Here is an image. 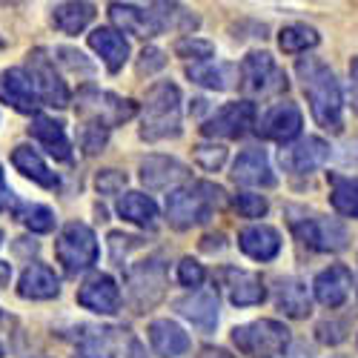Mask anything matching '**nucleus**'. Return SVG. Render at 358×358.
Segmentation results:
<instances>
[{
	"instance_id": "f257e3e1",
	"label": "nucleus",
	"mask_w": 358,
	"mask_h": 358,
	"mask_svg": "<svg viewBox=\"0 0 358 358\" xmlns=\"http://www.w3.org/2000/svg\"><path fill=\"white\" fill-rule=\"evenodd\" d=\"M295 72L301 78L304 95L310 101V109H313V117L318 121V127L330 129V132H341L344 101H341V86H338L333 69L324 61H318V57H301Z\"/></svg>"
},
{
	"instance_id": "f03ea898",
	"label": "nucleus",
	"mask_w": 358,
	"mask_h": 358,
	"mask_svg": "<svg viewBox=\"0 0 358 358\" xmlns=\"http://www.w3.org/2000/svg\"><path fill=\"white\" fill-rule=\"evenodd\" d=\"M224 203V189L213 181H192L166 195V218L175 229H192L206 224Z\"/></svg>"
},
{
	"instance_id": "7ed1b4c3",
	"label": "nucleus",
	"mask_w": 358,
	"mask_h": 358,
	"mask_svg": "<svg viewBox=\"0 0 358 358\" xmlns=\"http://www.w3.org/2000/svg\"><path fill=\"white\" fill-rule=\"evenodd\" d=\"M181 135V92L169 80H161L149 86L143 101V127L141 138L155 143Z\"/></svg>"
},
{
	"instance_id": "20e7f679",
	"label": "nucleus",
	"mask_w": 358,
	"mask_h": 358,
	"mask_svg": "<svg viewBox=\"0 0 358 358\" xmlns=\"http://www.w3.org/2000/svg\"><path fill=\"white\" fill-rule=\"evenodd\" d=\"M55 255L61 261L66 275L86 273L89 266L98 261V238H95L92 227H86L80 221L66 224L55 241Z\"/></svg>"
},
{
	"instance_id": "39448f33",
	"label": "nucleus",
	"mask_w": 358,
	"mask_h": 358,
	"mask_svg": "<svg viewBox=\"0 0 358 358\" xmlns=\"http://www.w3.org/2000/svg\"><path fill=\"white\" fill-rule=\"evenodd\" d=\"M232 341L247 355H278L289 347V330L278 321L261 318V321H252V324L235 327Z\"/></svg>"
},
{
	"instance_id": "423d86ee",
	"label": "nucleus",
	"mask_w": 358,
	"mask_h": 358,
	"mask_svg": "<svg viewBox=\"0 0 358 358\" xmlns=\"http://www.w3.org/2000/svg\"><path fill=\"white\" fill-rule=\"evenodd\" d=\"M78 112L86 117V121H98L103 127H117V124H127L129 117H135L138 106L135 101H127V98H117L112 92H98L95 86H86L78 92V101H75Z\"/></svg>"
},
{
	"instance_id": "0eeeda50",
	"label": "nucleus",
	"mask_w": 358,
	"mask_h": 358,
	"mask_svg": "<svg viewBox=\"0 0 358 358\" xmlns=\"http://www.w3.org/2000/svg\"><path fill=\"white\" fill-rule=\"evenodd\" d=\"M289 227L298 241L315 252H341L350 241L344 224H338L336 218L304 215V218H289Z\"/></svg>"
},
{
	"instance_id": "6e6552de",
	"label": "nucleus",
	"mask_w": 358,
	"mask_h": 358,
	"mask_svg": "<svg viewBox=\"0 0 358 358\" xmlns=\"http://www.w3.org/2000/svg\"><path fill=\"white\" fill-rule=\"evenodd\" d=\"M127 287H129V301L138 313H146L149 307H155L164 289H166V266L158 258H146L141 264H135L129 275H127Z\"/></svg>"
},
{
	"instance_id": "1a4fd4ad",
	"label": "nucleus",
	"mask_w": 358,
	"mask_h": 358,
	"mask_svg": "<svg viewBox=\"0 0 358 358\" xmlns=\"http://www.w3.org/2000/svg\"><path fill=\"white\" fill-rule=\"evenodd\" d=\"M26 75H29V80H32V89H35V95H38L41 103L57 106V109L69 103V89H66L64 78L57 75L55 61L43 49L29 52V57H26Z\"/></svg>"
},
{
	"instance_id": "9d476101",
	"label": "nucleus",
	"mask_w": 358,
	"mask_h": 358,
	"mask_svg": "<svg viewBox=\"0 0 358 358\" xmlns=\"http://www.w3.org/2000/svg\"><path fill=\"white\" fill-rule=\"evenodd\" d=\"M238 78H241V89L250 95H275L287 89V75L275 66L270 52H250L241 61Z\"/></svg>"
},
{
	"instance_id": "9b49d317",
	"label": "nucleus",
	"mask_w": 358,
	"mask_h": 358,
	"mask_svg": "<svg viewBox=\"0 0 358 358\" xmlns=\"http://www.w3.org/2000/svg\"><path fill=\"white\" fill-rule=\"evenodd\" d=\"M278 161H281L284 172H289V175H313L315 169H321L330 161V143L315 135L298 138V141L281 146Z\"/></svg>"
},
{
	"instance_id": "f8f14e48",
	"label": "nucleus",
	"mask_w": 358,
	"mask_h": 358,
	"mask_svg": "<svg viewBox=\"0 0 358 358\" xmlns=\"http://www.w3.org/2000/svg\"><path fill=\"white\" fill-rule=\"evenodd\" d=\"M250 127H255V103L252 101H235L221 106L215 115H210L203 121L201 132L206 138H244L250 132Z\"/></svg>"
},
{
	"instance_id": "ddd939ff",
	"label": "nucleus",
	"mask_w": 358,
	"mask_h": 358,
	"mask_svg": "<svg viewBox=\"0 0 358 358\" xmlns=\"http://www.w3.org/2000/svg\"><path fill=\"white\" fill-rule=\"evenodd\" d=\"M301 124H304V117H301V109H298L295 103H275L270 106L261 117H258V124H255V132L266 141H278V143H289L295 141L298 135H301Z\"/></svg>"
},
{
	"instance_id": "4468645a",
	"label": "nucleus",
	"mask_w": 358,
	"mask_h": 358,
	"mask_svg": "<svg viewBox=\"0 0 358 358\" xmlns=\"http://www.w3.org/2000/svg\"><path fill=\"white\" fill-rule=\"evenodd\" d=\"M78 304L98 315H115L121 310V289H117L112 275H89L78 289Z\"/></svg>"
},
{
	"instance_id": "2eb2a0df",
	"label": "nucleus",
	"mask_w": 358,
	"mask_h": 358,
	"mask_svg": "<svg viewBox=\"0 0 358 358\" xmlns=\"http://www.w3.org/2000/svg\"><path fill=\"white\" fill-rule=\"evenodd\" d=\"M178 315H184L201 333H213L218 324V295L210 289H195L192 295H184L175 301Z\"/></svg>"
},
{
	"instance_id": "dca6fc26",
	"label": "nucleus",
	"mask_w": 358,
	"mask_h": 358,
	"mask_svg": "<svg viewBox=\"0 0 358 358\" xmlns=\"http://www.w3.org/2000/svg\"><path fill=\"white\" fill-rule=\"evenodd\" d=\"M352 289V273L347 270L344 264H333L327 266V270H321L313 281V292H315V301L324 304V307H341L347 301V295Z\"/></svg>"
},
{
	"instance_id": "f3484780",
	"label": "nucleus",
	"mask_w": 358,
	"mask_h": 358,
	"mask_svg": "<svg viewBox=\"0 0 358 358\" xmlns=\"http://www.w3.org/2000/svg\"><path fill=\"white\" fill-rule=\"evenodd\" d=\"M0 101L6 106H12L15 112H23V115H32L41 106L35 89H32V80H29V75L23 69L0 72Z\"/></svg>"
},
{
	"instance_id": "a211bd4d",
	"label": "nucleus",
	"mask_w": 358,
	"mask_h": 358,
	"mask_svg": "<svg viewBox=\"0 0 358 358\" xmlns=\"http://www.w3.org/2000/svg\"><path fill=\"white\" fill-rule=\"evenodd\" d=\"M232 178L244 187H275V172L264 149H244L232 164Z\"/></svg>"
},
{
	"instance_id": "6ab92c4d",
	"label": "nucleus",
	"mask_w": 358,
	"mask_h": 358,
	"mask_svg": "<svg viewBox=\"0 0 358 358\" xmlns=\"http://www.w3.org/2000/svg\"><path fill=\"white\" fill-rule=\"evenodd\" d=\"M109 17L112 23L121 29L127 35H138V38H155L161 32L158 26V17L149 9H141V6H132V3H109Z\"/></svg>"
},
{
	"instance_id": "aec40b11",
	"label": "nucleus",
	"mask_w": 358,
	"mask_h": 358,
	"mask_svg": "<svg viewBox=\"0 0 358 358\" xmlns=\"http://www.w3.org/2000/svg\"><path fill=\"white\" fill-rule=\"evenodd\" d=\"M221 281L227 287V295L235 307H255L266 298V289L261 284V278L255 273L247 270H235V266H227L221 273Z\"/></svg>"
},
{
	"instance_id": "412c9836",
	"label": "nucleus",
	"mask_w": 358,
	"mask_h": 358,
	"mask_svg": "<svg viewBox=\"0 0 358 358\" xmlns=\"http://www.w3.org/2000/svg\"><path fill=\"white\" fill-rule=\"evenodd\" d=\"M189 178V169L175 161V158H166V155H152L141 164V181L149 187V189H169L175 184H181Z\"/></svg>"
},
{
	"instance_id": "4be33fe9",
	"label": "nucleus",
	"mask_w": 358,
	"mask_h": 358,
	"mask_svg": "<svg viewBox=\"0 0 358 358\" xmlns=\"http://www.w3.org/2000/svg\"><path fill=\"white\" fill-rule=\"evenodd\" d=\"M146 336H149V344H152L155 355L161 358H178L189 350V336L184 333V327H178L169 318H155L149 324Z\"/></svg>"
},
{
	"instance_id": "5701e85b",
	"label": "nucleus",
	"mask_w": 358,
	"mask_h": 358,
	"mask_svg": "<svg viewBox=\"0 0 358 358\" xmlns=\"http://www.w3.org/2000/svg\"><path fill=\"white\" fill-rule=\"evenodd\" d=\"M238 247H241L244 255H250L255 261H273L281 252V235H278V229L266 227V224H252L238 232Z\"/></svg>"
},
{
	"instance_id": "b1692460",
	"label": "nucleus",
	"mask_w": 358,
	"mask_h": 358,
	"mask_svg": "<svg viewBox=\"0 0 358 358\" xmlns=\"http://www.w3.org/2000/svg\"><path fill=\"white\" fill-rule=\"evenodd\" d=\"M29 135H32L55 161H72V143H69L66 129H64L61 121L46 117V115H38L32 121V127H29Z\"/></svg>"
},
{
	"instance_id": "393cba45",
	"label": "nucleus",
	"mask_w": 358,
	"mask_h": 358,
	"mask_svg": "<svg viewBox=\"0 0 358 358\" xmlns=\"http://www.w3.org/2000/svg\"><path fill=\"white\" fill-rule=\"evenodd\" d=\"M89 46L101 55V61L106 64L109 72H121L124 64L129 61V43L117 29H109V26L95 29V32L89 35Z\"/></svg>"
},
{
	"instance_id": "a878e982",
	"label": "nucleus",
	"mask_w": 358,
	"mask_h": 358,
	"mask_svg": "<svg viewBox=\"0 0 358 358\" xmlns=\"http://www.w3.org/2000/svg\"><path fill=\"white\" fill-rule=\"evenodd\" d=\"M17 292L20 298H29V301H49V298H57V292H61V281L46 264H32L23 270Z\"/></svg>"
},
{
	"instance_id": "bb28decb",
	"label": "nucleus",
	"mask_w": 358,
	"mask_h": 358,
	"mask_svg": "<svg viewBox=\"0 0 358 358\" xmlns=\"http://www.w3.org/2000/svg\"><path fill=\"white\" fill-rule=\"evenodd\" d=\"M12 164L20 175H26L29 181H35L46 189H55L57 187V175L46 166V161L38 155V149L32 146H15V152H12Z\"/></svg>"
},
{
	"instance_id": "cd10ccee",
	"label": "nucleus",
	"mask_w": 358,
	"mask_h": 358,
	"mask_svg": "<svg viewBox=\"0 0 358 358\" xmlns=\"http://www.w3.org/2000/svg\"><path fill=\"white\" fill-rule=\"evenodd\" d=\"M275 301H278V310H281L284 315H289V318H307L310 310H313L307 284L298 281V278H281V281H278Z\"/></svg>"
},
{
	"instance_id": "c85d7f7f",
	"label": "nucleus",
	"mask_w": 358,
	"mask_h": 358,
	"mask_svg": "<svg viewBox=\"0 0 358 358\" xmlns=\"http://www.w3.org/2000/svg\"><path fill=\"white\" fill-rule=\"evenodd\" d=\"M187 78L198 86L206 89H215V92H224V89L235 86L238 80V66L232 64H215V61H206V64H192L187 66Z\"/></svg>"
},
{
	"instance_id": "c756f323",
	"label": "nucleus",
	"mask_w": 358,
	"mask_h": 358,
	"mask_svg": "<svg viewBox=\"0 0 358 358\" xmlns=\"http://www.w3.org/2000/svg\"><path fill=\"white\" fill-rule=\"evenodd\" d=\"M117 215L135 227L152 229L158 224V203L143 192H127L121 201H117Z\"/></svg>"
},
{
	"instance_id": "7c9ffc66",
	"label": "nucleus",
	"mask_w": 358,
	"mask_h": 358,
	"mask_svg": "<svg viewBox=\"0 0 358 358\" xmlns=\"http://www.w3.org/2000/svg\"><path fill=\"white\" fill-rule=\"evenodd\" d=\"M95 6L92 3H57L52 9V23L61 29L64 35H78L92 23Z\"/></svg>"
},
{
	"instance_id": "2f4dec72",
	"label": "nucleus",
	"mask_w": 358,
	"mask_h": 358,
	"mask_svg": "<svg viewBox=\"0 0 358 358\" xmlns=\"http://www.w3.org/2000/svg\"><path fill=\"white\" fill-rule=\"evenodd\" d=\"M330 203L333 210L347 215V218H358V178L352 175H330Z\"/></svg>"
},
{
	"instance_id": "473e14b6",
	"label": "nucleus",
	"mask_w": 358,
	"mask_h": 358,
	"mask_svg": "<svg viewBox=\"0 0 358 358\" xmlns=\"http://www.w3.org/2000/svg\"><path fill=\"white\" fill-rule=\"evenodd\" d=\"M318 32L307 23H292V26H284L281 35H278V46L289 55H298V52H307L313 46H318Z\"/></svg>"
},
{
	"instance_id": "72a5a7b5",
	"label": "nucleus",
	"mask_w": 358,
	"mask_h": 358,
	"mask_svg": "<svg viewBox=\"0 0 358 358\" xmlns=\"http://www.w3.org/2000/svg\"><path fill=\"white\" fill-rule=\"evenodd\" d=\"M175 55L178 57H187V61L192 57V61H198V64H206L215 55V43L203 41V38H195V35H187V38H178L175 41Z\"/></svg>"
},
{
	"instance_id": "f704fd0d",
	"label": "nucleus",
	"mask_w": 358,
	"mask_h": 358,
	"mask_svg": "<svg viewBox=\"0 0 358 358\" xmlns=\"http://www.w3.org/2000/svg\"><path fill=\"white\" fill-rule=\"evenodd\" d=\"M20 221L32 232H52L55 229V213L43 203H26L20 210Z\"/></svg>"
},
{
	"instance_id": "c9c22d12",
	"label": "nucleus",
	"mask_w": 358,
	"mask_h": 358,
	"mask_svg": "<svg viewBox=\"0 0 358 358\" xmlns=\"http://www.w3.org/2000/svg\"><path fill=\"white\" fill-rule=\"evenodd\" d=\"M106 141H109V127H103L98 121H83V127H80V146H83L86 155H98L101 149L106 146Z\"/></svg>"
},
{
	"instance_id": "e433bc0d",
	"label": "nucleus",
	"mask_w": 358,
	"mask_h": 358,
	"mask_svg": "<svg viewBox=\"0 0 358 358\" xmlns=\"http://www.w3.org/2000/svg\"><path fill=\"white\" fill-rule=\"evenodd\" d=\"M192 155H195V164H198L201 169L218 172V169L224 166V161H227V149H224L221 143H198Z\"/></svg>"
},
{
	"instance_id": "4c0bfd02",
	"label": "nucleus",
	"mask_w": 358,
	"mask_h": 358,
	"mask_svg": "<svg viewBox=\"0 0 358 358\" xmlns=\"http://www.w3.org/2000/svg\"><path fill=\"white\" fill-rule=\"evenodd\" d=\"M235 210L244 218H264L266 210H270V203H266V198L258 195V192H238L235 195Z\"/></svg>"
},
{
	"instance_id": "58836bf2",
	"label": "nucleus",
	"mask_w": 358,
	"mask_h": 358,
	"mask_svg": "<svg viewBox=\"0 0 358 358\" xmlns=\"http://www.w3.org/2000/svg\"><path fill=\"white\" fill-rule=\"evenodd\" d=\"M203 278H206V273H203V266L195 258H184L181 264H178V281H181L184 287H189L192 292L203 284Z\"/></svg>"
},
{
	"instance_id": "ea45409f",
	"label": "nucleus",
	"mask_w": 358,
	"mask_h": 358,
	"mask_svg": "<svg viewBox=\"0 0 358 358\" xmlns=\"http://www.w3.org/2000/svg\"><path fill=\"white\" fill-rule=\"evenodd\" d=\"M95 187H98L101 195H117L127 187V175L117 172V169H101L98 178H95Z\"/></svg>"
},
{
	"instance_id": "a19ab883",
	"label": "nucleus",
	"mask_w": 358,
	"mask_h": 358,
	"mask_svg": "<svg viewBox=\"0 0 358 358\" xmlns=\"http://www.w3.org/2000/svg\"><path fill=\"white\" fill-rule=\"evenodd\" d=\"M57 55V61L66 64L72 72H83V75H92V64L86 61V55L78 52V49H69V46H61V49H55Z\"/></svg>"
},
{
	"instance_id": "79ce46f5",
	"label": "nucleus",
	"mask_w": 358,
	"mask_h": 358,
	"mask_svg": "<svg viewBox=\"0 0 358 358\" xmlns=\"http://www.w3.org/2000/svg\"><path fill=\"white\" fill-rule=\"evenodd\" d=\"M106 330H101V336H92L80 344V352L78 358H112V347L106 344Z\"/></svg>"
},
{
	"instance_id": "37998d69",
	"label": "nucleus",
	"mask_w": 358,
	"mask_h": 358,
	"mask_svg": "<svg viewBox=\"0 0 358 358\" xmlns=\"http://www.w3.org/2000/svg\"><path fill=\"white\" fill-rule=\"evenodd\" d=\"M315 333H318V341H324V344H341L347 338V324L344 321H321Z\"/></svg>"
},
{
	"instance_id": "c03bdc74",
	"label": "nucleus",
	"mask_w": 358,
	"mask_h": 358,
	"mask_svg": "<svg viewBox=\"0 0 358 358\" xmlns=\"http://www.w3.org/2000/svg\"><path fill=\"white\" fill-rule=\"evenodd\" d=\"M164 66H166V57H164L161 49L149 46V49L141 52V61H138V72H141V75H152V72H158V69H164Z\"/></svg>"
},
{
	"instance_id": "a18cd8bd",
	"label": "nucleus",
	"mask_w": 358,
	"mask_h": 358,
	"mask_svg": "<svg viewBox=\"0 0 358 358\" xmlns=\"http://www.w3.org/2000/svg\"><path fill=\"white\" fill-rule=\"evenodd\" d=\"M17 206V198L12 192V187L6 184V175H3V166H0V210H15Z\"/></svg>"
},
{
	"instance_id": "49530a36",
	"label": "nucleus",
	"mask_w": 358,
	"mask_h": 358,
	"mask_svg": "<svg viewBox=\"0 0 358 358\" xmlns=\"http://www.w3.org/2000/svg\"><path fill=\"white\" fill-rule=\"evenodd\" d=\"M350 103H352V112L358 115V57H352L350 64Z\"/></svg>"
},
{
	"instance_id": "de8ad7c7",
	"label": "nucleus",
	"mask_w": 358,
	"mask_h": 358,
	"mask_svg": "<svg viewBox=\"0 0 358 358\" xmlns=\"http://www.w3.org/2000/svg\"><path fill=\"white\" fill-rule=\"evenodd\" d=\"M198 358H235V355H229V352L221 350V347H206V350H201Z\"/></svg>"
},
{
	"instance_id": "09e8293b",
	"label": "nucleus",
	"mask_w": 358,
	"mask_h": 358,
	"mask_svg": "<svg viewBox=\"0 0 358 358\" xmlns=\"http://www.w3.org/2000/svg\"><path fill=\"white\" fill-rule=\"evenodd\" d=\"M9 278H12V266L6 261H0V287H6Z\"/></svg>"
},
{
	"instance_id": "8fccbe9b",
	"label": "nucleus",
	"mask_w": 358,
	"mask_h": 358,
	"mask_svg": "<svg viewBox=\"0 0 358 358\" xmlns=\"http://www.w3.org/2000/svg\"><path fill=\"white\" fill-rule=\"evenodd\" d=\"M0 49H3V38H0Z\"/></svg>"
},
{
	"instance_id": "3c124183",
	"label": "nucleus",
	"mask_w": 358,
	"mask_h": 358,
	"mask_svg": "<svg viewBox=\"0 0 358 358\" xmlns=\"http://www.w3.org/2000/svg\"><path fill=\"white\" fill-rule=\"evenodd\" d=\"M0 241H3V232H0Z\"/></svg>"
},
{
	"instance_id": "603ef678",
	"label": "nucleus",
	"mask_w": 358,
	"mask_h": 358,
	"mask_svg": "<svg viewBox=\"0 0 358 358\" xmlns=\"http://www.w3.org/2000/svg\"><path fill=\"white\" fill-rule=\"evenodd\" d=\"M0 355H3V347H0Z\"/></svg>"
},
{
	"instance_id": "864d4df0",
	"label": "nucleus",
	"mask_w": 358,
	"mask_h": 358,
	"mask_svg": "<svg viewBox=\"0 0 358 358\" xmlns=\"http://www.w3.org/2000/svg\"><path fill=\"white\" fill-rule=\"evenodd\" d=\"M338 358H344V355H338Z\"/></svg>"
}]
</instances>
